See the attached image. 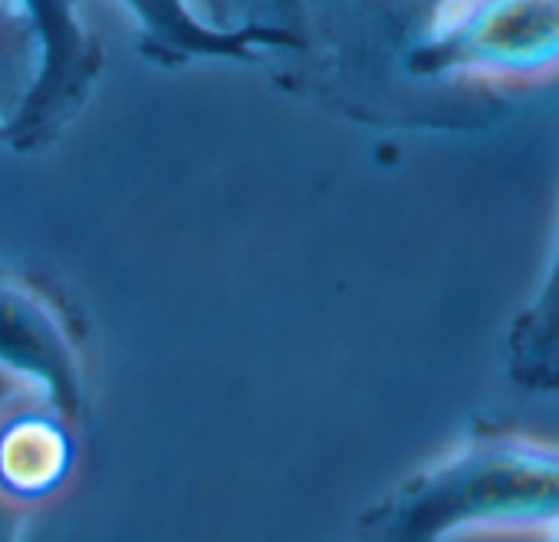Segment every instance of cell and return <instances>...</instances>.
Wrapping results in <instances>:
<instances>
[{
	"instance_id": "6da1fadb",
	"label": "cell",
	"mask_w": 559,
	"mask_h": 542,
	"mask_svg": "<svg viewBox=\"0 0 559 542\" xmlns=\"http://www.w3.org/2000/svg\"><path fill=\"white\" fill-rule=\"evenodd\" d=\"M44 37V70L11 135L31 145L63 122L90 93L103 67V47L80 17V0H24Z\"/></svg>"
},
{
	"instance_id": "7a4b0ae2",
	"label": "cell",
	"mask_w": 559,
	"mask_h": 542,
	"mask_svg": "<svg viewBox=\"0 0 559 542\" xmlns=\"http://www.w3.org/2000/svg\"><path fill=\"white\" fill-rule=\"evenodd\" d=\"M73 470V437L63 427L57 405L27 395L0 408V499L24 509L50 499Z\"/></svg>"
},
{
	"instance_id": "3957f363",
	"label": "cell",
	"mask_w": 559,
	"mask_h": 542,
	"mask_svg": "<svg viewBox=\"0 0 559 542\" xmlns=\"http://www.w3.org/2000/svg\"><path fill=\"white\" fill-rule=\"evenodd\" d=\"M132 14L142 34V50L158 63H185L201 57H240L247 60L257 47H300L304 37L270 24H207L194 14L191 0H119ZM221 14L227 17L230 0H217Z\"/></svg>"
},
{
	"instance_id": "277c9868",
	"label": "cell",
	"mask_w": 559,
	"mask_h": 542,
	"mask_svg": "<svg viewBox=\"0 0 559 542\" xmlns=\"http://www.w3.org/2000/svg\"><path fill=\"white\" fill-rule=\"evenodd\" d=\"M0 365L47 388L53 405L60 398V408H76L70 352L57 326L40 306L8 290H0Z\"/></svg>"
},
{
	"instance_id": "5b68a950",
	"label": "cell",
	"mask_w": 559,
	"mask_h": 542,
	"mask_svg": "<svg viewBox=\"0 0 559 542\" xmlns=\"http://www.w3.org/2000/svg\"><path fill=\"white\" fill-rule=\"evenodd\" d=\"M513 385L526 392H559V253L530 310L507 339Z\"/></svg>"
},
{
	"instance_id": "8992f818",
	"label": "cell",
	"mask_w": 559,
	"mask_h": 542,
	"mask_svg": "<svg viewBox=\"0 0 559 542\" xmlns=\"http://www.w3.org/2000/svg\"><path fill=\"white\" fill-rule=\"evenodd\" d=\"M44 70V37L24 0H0V122L17 119Z\"/></svg>"
},
{
	"instance_id": "52a82bcc",
	"label": "cell",
	"mask_w": 559,
	"mask_h": 542,
	"mask_svg": "<svg viewBox=\"0 0 559 542\" xmlns=\"http://www.w3.org/2000/svg\"><path fill=\"white\" fill-rule=\"evenodd\" d=\"M382 4L392 11V17H399L402 27H408L421 37L428 31V24L451 4V0H382Z\"/></svg>"
},
{
	"instance_id": "ba28073f",
	"label": "cell",
	"mask_w": 559,
	"mask_h": 542,
	"mask_svg": "<svg viewBox=\"0 0 559 542\" xmlns=\"http://www.w3.org/2000/svg\"><path fill=\"white\" fill-rule=\"evenodd\" d=\"M27 395H40V385H34L31 378H24V375H17V372L0 365V408H8V405L21 401Z\"/></svg>"
},
{
	"instance_id": "9c48e42d",
	"label": "cell",
	"mask_w": 559,
	"mask_h": 542,
	"mask_svg": "<svg viewBox=\"0 0 559 542\" xmlns=\"http://www.w3.org/2000/svg\"><path fill=\"white\" fill-rule=\"evenodd\" d=\"M266 4H270V8H273V14H280V17H294L290 11H297V17H300V24H304L300 0H266Z\"/></svg>"
},
{
	"instance_id": "30bf717a",
	"label": "cell",
	"mask_w": 559,
	"mask_h": 542,
	"mask_svg": "<svg viewBox=\"0 0 559 542\" xmlns=\"http://www.w3.org/2000/svg\"><path fill=\"white\" fill-rule=\"evenodd\" d=\"M14 513H17V509H11L4 499H0V532H4V535L11 532V516H14Z\"/></svg>"
}]
</instances>
